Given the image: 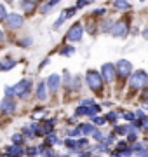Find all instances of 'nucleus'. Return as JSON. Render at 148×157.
Masks as SVG:
<instances>
[{
  "mask_svg": "<svg viewBox=\"0 0 148 157\" xmlns=\"http://www.w3.org/2000/svg\"><path fill=\"white\" fill-rule=\"evenodd\" d=\"M146 84H148V75H146V72H143V70L134 72L131 75V78H129V86L134 87V89H141V87H145Z\"/></svg>",
  "mask_w": 148,
  "mask_h": 157,
  "instance_id": "1",
  "label": "nucleus"
},
{
  "mask_svg": "<svg viewBox=\"0 0 148 157\" xmlns=\"http://www.w3.org/2000/svg\"><path fill=\"white\" fill-rule=\"evenodd\" d=\"M101 75L98 72H94V70H89L86 75V80H87V86L91 87L92 91H101L103 87V80H101Z\"/></svg>",
  "mask_w": 148,
  "mask_h": 157,
  "instance_id": "2",
  "label": "nucleus"
},
{
  "mask_svg": "<svg viewBox=\"0 0 148 157\" xmlns=\"http://www.w3.org/2000/svg\"><path fill=\"white\" fill-rule=\"evenodd\" d=\"M127 32H129V26H127V23L125 21H117L113 26H112V30H110V33L113 35V37H120V39L125 37Z\"/></svg>",
  "mask_w": 148,
  "mask_h": 157,
  "instance_id": "3",
  "label": "nucleus"
},
{
  "mask_svg": "<svg viewBox=\"0 0 148 157\" xmlns=\"http://www.w3.org/2000/svg\"><path fill=\"white\" fill-rule=\"evenodd\" d=\"M82 33H84V28H82V25L80 23H75L73 26L68 30V33H66V39L70 42H77V40L82 39Z\"/></svg>",
  "mask_w": 148,
  "mask_h": 157,
  "instance_id": "4",
  "label": "nucleus"
},
{
  "mask_svg": "<svg viewBox=\"0 0 148 157\" xmlns=\"http://www.w3.org/2000/svg\"><path fill=\"white\" fill-rule=\"evenodd\" d=\"M30 89H31V80H30V78H24V80H21V82H17V84L14 86V94L26 96L30 93Z\"/></svg>",
  "mask_w": 148,
  "mask_h": 157,
  "instance_id": "5",
  "label": "nucleus"
},
{
  "mask_svg": "<svg viewBox=\"0 0 148 157\" xmlns=\"http://www.w3.org/2000/svg\"><path fill=\"white\" fill-rule=\"evenodd\" d=\"M115 67L112 65V63H105L103 65V68H101V75H103V78L106 80V82H113V78H115Z\"/></svg>",
  "mask_w": 148,
  "mask_h": 157,
  "instance_id": "6",
  "label": "nucleus"
},
{
  "mask_svg": "<svg viewBox=\"0 0 148 157\" xmlns=\"http://www.w3.org/2000/svg\"><path fill=\"white\" fill-rule=\"evenodd\" d=\"M131 70H132V65L129 61H125V59H120L119 63H117V72H119V75L120 77H127L129 73H131Z\"/></svg>",
  "mask_w": 148,
  "mask_h": 157,
  "instance_id": "7",
  "label": "nucleus"
},
{
  "mask_svg": "<svg viewBox=\"0 0 148 157\" xmlns=\"http://www.w3.org/2000/svg\"><path fill=\"white\" fill-rule=\"evenodd\" d=\"M23 17L19 16V14H9L6 19V25L9 28H19V26H23Z\"/></svg>",
  "mask_w": 148,
  "mask_h": 157,
  "instance_id": "8",
  "label": "nucleus"
},
{
  "mask_svg": "<svg viewBox=\"0 0 148 157\" xmlns=\"http://www.w3.org/2000/svg\"><path fill=\"white\" fill-rule=\"evenodd\" d=\"M59 84H61V78H59V75H51V77L47 78V87L54 93V91H57V87H59Z\"/></svg>",
  "mask_w": 148,
  "mask_h": 157,
  "instance_id": "9",
  "label": "nucleus"
},
{
  "mask_svg": "<svg viewBox=\"0 0 148 157\" xmlns=\"http://www.w3.org/2000/svg\"><path fill=\"white\" fill-rule=\"evenodd\" d=\"M2 110H4V112L12 113L14 110H16V103H14L11 98H7V100H4V103H2Z\"/></svg>",
  "mask_w": 148,
  "mask_h": 157,
  "instance_id": "10",
  "label": "nucleus"
},
{
  "mask_svg": "<svg viewBox=\"0 0 148 157\" xmlns=\"http://www.w3.org/2000/svg\"><path fill=\"white\" fill-rule=\"evenodd\" d=\"M113 7L115 9H119V11H127V9H131V4L122 2V0H117V2H113Z\"/></svg>",
  "mask_w": 148,
  "mask_h": 157,
  "instance_id": "11",
  "label": "nucleus"
},
{
  "mask_svg": "<svg viewBox=\"0 0 148 157\" xmlns=\"http://www.w3.org/2000/svg\"><path fill=\"white\" fill-rule=\"evenodd\" d=\"M37 96H39V100H46V98H47L46 84H44V82H40V84H39V89H37Z\"/></svg>",
  "mask_w": 148,
  "mask_h": 157,
  "instance_id": "12",
  "label": "nucleus"
},
{
  "mask_svg": "<svg viewBox=\"0 0 148 157\" xmlns=\"http://www.w3.org/2000/svg\"><path fill=\"white\" fill-rule=\"evenodd\" d=\"M7 154H9V157H19L23 154V148H19V147H9Z\"/></svg>",
  "mask_w": 148,
  "mask_h": 157,
  "instance_id": "13",
  "label": "nucleus"
},
{
  "mask_svg": "<svg viewBox=\"0 0 148 157\" xmlns=\"http://www.w3.org/2000/svg\"><path fill=\"white\" fill-rule=\"evenodd\" d=\"M80 131H82L84 135H89V133L94 135V131H96V129H94V126H91V124H82V126H80Z\"/></svg>",
  "mask_w": 148,
  "mask_h": 157,
  "instance_id": "14",
  "label": "nucleus"
},
{
  "mask_svg": "<svg viewBox=\"0 0 148 157\" xmlns=\"http://www.w3.org/2000/svg\"><path fill=\"white\" fill-rule=\"evenodd\" d=\"M16 63L12 61V59H4V61L0 63V70H11Z\"/></svg>",
  "mask_w": 148,
  "mask_h": 157,
  "instance_id": "15",
  "label": "nucleus"
},
{
  "mask_svg": "<svg viewBox=\"0 0 148 157\" xmlns=\"http://www.w3.org/2000/svg\"><path fill=\"white\" fill-rule=\"evenodd\" d=\"M98 112H99V105H91V107H87L86 115H96Z\"/></svg>",
  "mask_w": 148,
  "mask_h": 157,
  "instance_id": "16",
  "label": "nucleus"
},
{
  "mask_svg": "<svg viewBox=\"0 0 148 157\" xmlns=\"http://www.w3.org/2000/svg\"><path fill=\"white\" fill-rule=\"evenodd\" d=\"M35 6H37L35 2H21V7H23L24 11H31Z\"/></svg>",
  "mask_w": 148,
  "mask_h": 157,
  "instance_id": "17",
  "label": "nucleus"
},
{
  "mask_svg": "<svg viewBox=\"0 0 148 157\" xmlns=\"http://www.w3.org/2000/svg\"><path fill=\"white\" fill-rule=\"evenodd\" d=\"M56 4H57V2H49V4H44V7H42V12H44V14H46V12H49V11H51V7H54Z\"/></svg>",
  "mask_w": 148,
  "mask_h": 157,
  "instance_id": "18",
  "label": "nucleus"
},
{
  "mask_svg": "<svg viewBox=\"0 0 148 157\" xmlns=\"http://www.w3.org/2000/svg\"><path fill=\"white\" fill-rule=\"evenodd\" d=\"M92 122L96 124V126H103V124L106 122V117H94L92 119Z\"/></svg>",
  "mask_w": 148,
  "mask_h": 157,
  "instance_id": "19",
  "label": "nucleus"
},
{
  "mask_svg": "<svg viewBox=\"0 0 148 157\" xmlns=\"http://www.w3.org/2000/svg\"><path fill=\"white\" fill-rule=\"evenodd\" d=\"M23 136L21 135H12V143H16V145H19V143H23Z\"/></svg>",
  "mask_w": 148,
  "mask_h": 157,
  "instance_id": "20",
  "label": "nucleus"
},
{
  "mask_svg": "<svg viewBox=\"0 0 148 157\" xmlns=\"http://www.w3.org/2000/svg\"><path fill=\"white\" fill-rule=\"evenodd\" d=\"M73 47H65V49H63L61 51V54H63V56H72V54H73Z\"/></svg>",
  "mask_w": 148,
  "mask_h": 157,
  "instance_id": "21",
  "label": "nucleus"
},
{
  "mask_svg": "<svg viewBox=\"0 0 148 157\" xmlns=\"http://www.w3.org/2000/svg\"><path fill=\"white\" fill-rule=\"evenodd\" d=\"M65 19H66V16L63 14V16L59 17V19H57L56 23H54V26H52V28H54V30H56V28H59V26H61V25H63V21H65Z\"/></svg>",
  "mask_w": 148,
  "mask_h": 157,
  "instance_id": "22",
  "label": "nucleus"
},
{
  "mask_svg": "<svg viewBox=\"0 0 148 157\" xmlns=\"http://www.w3.org/2000/svg\"><path fill=\"white\" fill-rule=\"evenodd\" d=\"M92 136H94V140H98V141H103V140H105V136H103L101 131H94V135H92Z\"/></svg>",
  "mask_w": 148,
  "mask_h": 157,
  "instance_id": "23",
  "label": "nucleus"
},
{
  "mask_svg": "<svg viewBox=\"0 0 148 157\" xmlns=\"http://www.w3.org/2000/svg\"><path fill=\"white\" fill-rule=\"evenodd\" d=\"M56 141H57V138H56V135H54V133H51V135L47 136V143H49V145L56 143Z\"/></svg>",
  "mask_w": 148,
  "mask_h": 157,
  "instance_id": "24",
  "label": "nucleus"
},
{
  "mask_svg": "<svg viewBox=\"0 0 148 157\" xmlns=\"http://www.w3.org/2000/svg\"><path fill=\"white\" fill-rule=\"evenodd\" d=\"M106 121H110V122H115V121H117V113H115V112H110L108 115H106Z\"/></svg>",
  "mask_w": 148,
  "mask_h": 157,
  "instance_id": "25",
  "label": "nucleus"
},
{
  "mask_svg": "<svg viewBox=\"0 0 148 157\" xmlns=\"http://www.w3.org/2000/svg\"><path fill=\"white\" fill-rule=\"evenodd\" d=\"M115 133H119V135L127 133V126H119V128H115Z\"/></svg>",
  "mask_w": 148,
  "mask_h": 157,
  "instance_id": "26",
  "label": "nucleus"
},
{
  "mask_svg": "<svg viewBox=\"0 0 148 157\" xmlns=\"http://www.w3.org/2000/svg\"><path fill=\"white\" fill-rule=\"evenodd\" d=\"M28 155H35V154H39V148H35V147H30L28 150H26Z\"/></svg>",
  "mask_w": 148,
  "mask_h": 157,
  "instance_id": "27",
  "label": "nucleus"
},
{
  "mask_svg": "<svg viewBox=\"0 0 148 157\" xmlns=\"http://www.w3.org/2000/svg\"><path fill=\"white\" fill-rule=\"evenodd\" d=\"M12 94H14V87H9V86H7L6 87V96L7 98H11Z\"/></svg>",
  "mask_w": 148,
  "mask_h": 157,
  "instance_id": "28",
  "label": "nucleus"
},
{
  "mask_svg": "<svg viewBox=\"0 0 148 157\" xmlns=\"http://www.w3.org/2000/svg\"><path fill=\"white\" fill-rule=\"evenodd\" d=\"M0 19H7V12L4 9V6H0Z\"/></svg>",
  "mask_w": 148,
  "mask_h": 157,
  "instance_id": "29",
  "label": "nucleus"
},
{
  "mask_svg": "<svg viewBox=\"0 0 148 157\" xmlns=\"http://www.w3.org/2000/svg\"><path fill=\"white\" fill-rule=\"evenodd\" d=\"M124 119H125V121H132V122L136 121V119H134V113H127V112L124 113Z\"/></svg>",
  "mask_w": 148,
  "mask_h": 157,
  "instance_id": "30",
  "label": "nucleus"
},
{
  "mask_svg": "<svg viewBox=\"0 0 148 157\" xmlns=\"http://www.w3.org/2000/svg\"><path fill=\"white\" fill-rule=\"evenodd\" d=\"M63 14H65V16H66V17L73 16V14H75V7H70L68 11H66V12H63Z\"/></svg>",
  "mask_w": 148,
  "mask_h": 157,
  "instance_id": "31",
  "label": "nucleus"
},
{
  "mask_svg": "<svg viewBox=\"0 0 148 157\" xmlns=\"http://www.w3.org/2000/svg\"><path fill=\"white\" fill-rule=\"evenodd\" d=\"M79 135H80V128L79 129H73V131L70 133V136H79Z\"/></svg>",
  "mask_w": 148,
  "mask_h": 157,
  "instance_id": "32",
  "label": "nucleus"
},
{
  "mask_svg": "<svg viewBox=\"0 0 148 157\" xmlns=\"http://www.w3.org/2000/svg\"><path fill=\"white\" fill-rule=\"evenodd\" d=\"M136 115H138L139 119H143V121H145V113H143V110H138V112H136Z\"/></svg>",
  "mask_w": 148,
  "mask_h": 157,
  "instance_id": "33",
  "label": "nucleus"
},
{
  "mask_svg": "<svg viewBox=\"0 0 148 157\" xmlns=\"http://www.w3.org/2000/svg\"><path fill=\"white\" fill-rule=\"evenodd\" d=\"M31 44V39H26V40H21V45H30Z\"/></svg>",
  "mask_w": 148,
  "mask_h": 157,
  "instance_id": "34",
  "label": "nucleus"
},
{
  "mask_svg": "<svg viewBox=\"0 0 148 157\" xmlns=\"http://www.w3.org/2000/svg\"><path fill=\"white\" fill-rule=\"evenodd\" d=\"M86 6H89V2H79L77 4V7H86Z\"/></svg>",
  "mask_w": 148,
  "mask_h": 157,
  "instance_id": "35",
  "label": "nucleus"
},
{
  "mask_svg": "<svg viewBox=\"0 0 148 157\" xmlns=\"http://www.w3.org/2000/svg\"><path fill=\"white\" fill-rule=\"evenodd\" d=\"M143 37H145V39L148 40V28H145V30H143Z\"/></svg>",
  "mask_w": 148,
  "mask_h": 157,
  "instance_id": "36",
  "label": "nucleus"
},
{
  "mask_svg": "<svg viewBox=\"0 0 148 157\" xmlns=\"http://www.w3.org/2000/svg\"><path fill=\"white\" fill-rule=\"evenodd\" d=\"M143 98H145V100H148V89H146V93H145V96H143Z\"/></svg>",
  "mask_w": 148,
  "mask_h": 157,
  "instance_id": "37",
  "label": "nucleus"
},
{
  "mask_svg": "<svg viewBox=\"0 0 148 157\" xmlns=\"http://www.w3.org/2000/svg\"><path fill=\"white\" fill-rule=\"evenodd\" d=\"M0 40H2V32H0Z\"/></svg>",
  "mask_w": 148,
  "mask_h": 157,
  "instance_id": "38",
  "label": "nucleus"
}]
</instances>
